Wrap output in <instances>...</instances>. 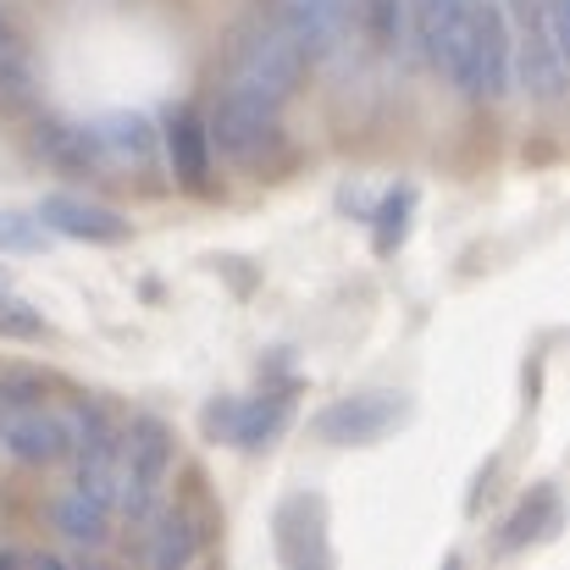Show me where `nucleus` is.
Returning a JSON list of instances; mask_svg holds the SVG:
<instances>
[{"instance_id":"obj_1","label":"nucleus","mask_w":570,"mask_h":570,"mask_svg":"<svg viewBox=\"0 0 570 570\" xmlns=\"http://www.w3.org/2000/svg\"><path fill=\"white\" fill-rule=\"evenodd\" d=\"M338 6L344 0H288V22H294L299 45H322V33L338 22Z\"/></svg>"},{"instance_id":"obj_2","label":"nucleus","mask_w":570,"mask_h":570,"mask_svg":"<svg viewBox=\"0 0 570 570\" xmlns=\"http://www.w3.org/2000/svg\"><path fill=\"white\" fill-rule=\"evenodd\" d=\"M50 210H56V222L72 227V233H100V238H117V233H122V222H100L106 210H83V205H67V199H56Z\"/></svg>"},{"instance_id":"obj_3","label":"nucleus","mask_w":570,"mask_h":570,"mask_svg":"<svg viewBox=\"0 0 570 570\" xmlns=\"http://www.w3.org/2000/svg\"><path fill=\"white\" fill-rule=\"evenodd\" d=\"M382 415H387V404H355V410H333V415L322 421V432H333V426H344V432H372V426H382Z\"/></svg>"}]
</instances>
